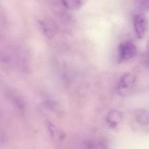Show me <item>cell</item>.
<instances>
[{
  "mask_svg": "<svg viewBox=\"0 0 149 149\" xmlns=\"http://www.w3.org/2000/svg\"><path fill=\"white\" fill-rule=\"evenodd\" d=\"M137 53V47L130 41L120 43L118 47V61L124 62L133 58Z\"/></svg>",
  "mask_w": 149,
  "mask_h": 149,
  "instance_id": "cell-1",
  "label": "cell"
},
{
  "mask_svg": "<svg viewBox=\"0 0 149 149\" xmlns=\"http://www.w3.org/2000/svg\"><path fill=\"white\" fill-rule=\"evenodd\" d=\"M136 81V76L134 74L129 73L123 75L120 79L117 90L118 94L121 95H127L132 89Z\"/></svg>",
  "mask_w": 149,
  "mask_h": 149,
  "instance_id": "cell-3",
  "label": "cell"
},
{
  "mask_svg": "<svg viewBox=\"0 0 149 149\" xmlns=\"http://www.w3.org/2000/svg\"><path fill=\"white\" fill-rule=\"evenodd\" d=\"M140 8L142 10H149V0H140Z\"/></svg>",
  "mask_w": 149,
  "mask_h": 149,
  "instance_id": "cell-8",
  "label": "cell"
},
{
  "mask_svg": "<svg viewBox=\"0 0 149 149\" xmlns=\"http://www.w3.org/2000/svg\"><path fill=\"white\" fill-rule=\"evenodd\" d=\"M84 149H108V144L105 141L99 138L87 140L84 144Z\"/></svg>",
  "mask_w": 149,
  "mask_h": 149,
  "instance_id": "cell-5",
  "label": "cell"
},
{
  "mask_svg": "<svg viewBox=\"0 0 149 149\" xmlns=\"http://www.w3.org/2000/svg\"><path fill=\"white\" fill-rule=\"evenodd\" d=\"M65 8L70 10H77L83 6L86 0H62Z\"/></svg>",
  "mask_w": 149,
  "mask_h": 149,
  "instance_id": "cell-7",
  "label": "cell"
},
{
  "mask_svg": "<svg viewBox=\"0 0 149 149\" xmlns=\"http://www.w3.org/2000/svg\"><path fill=\"white\" fill-rule=\"evenodd\" d=\"M147 48H148V49L149 50V40L148 41L147 43Z\"/></svg>",
  "mask_w": 149,
  "mask_h": 149,
  "instance_id": "cell-9",
  "label": "cell"
},
{
  "mask_svg": "<svg viewBox=\"0 0 149 149\" xmlns=\"http://www.w3.org/2000/svg\"><path fill=\"white\" fill-rule=\"evenodd\" d=\"M134 117L136 121L141 125L149 124V111L143 109H137L134 111Z\"/></svg>",
  "mask_w": 149,
  "mask_h": 149,
  "instance_id": "cell-6",
  "label": "cell"
},
{
  "mask_svg": "<svg viewBox=\"0 0 149 149\" xmlns=\"http://www.w3.org/2000/svg\"><path fill=\"white\" fill-rule=\"evenodd\" d=\"M133 26L137 37L139 39H141L148 30L149 20L144 14H136L133 17Z\"/></svg>",
  "mask_w": 149,
  "mask_h": 149,
  "instance_id": "cell-2",
  "label": "cell"
},
{
  "mask_svg": "<svg viewBox=\"0 0 149 149\" xmlns=\"http://www.w3.org/2000/svg\"><path fill=\"white\" fill-rule=\"evenodd\" d=\"M123 116L122 113L117 110H112L109 111L107 116V122L108 125L112 127L115 128L122 121Z\"/></svg>",
  "mask_w": 149,
  "mask_h": 149,
  "instance_id": "cell-4",
  "label": "cell"
}]
</instances>
